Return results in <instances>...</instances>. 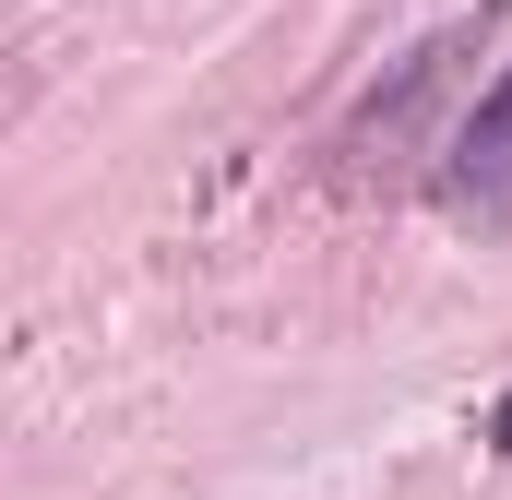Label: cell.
Masks as SVG:
<instances>
[{"label": "cell", "mask_w": 512, "mask_h": 500, "mask_svg": "<svg viewBox=\"0 0 512 500\" xmlns=\"http://www.w3.org/2000/svg\"><path fill=\"white\" fill-rule=\"evenodd\" d=\"M465 84H477V24L429 36V48H417V60L393 72V96H370V108H358L346 155H358V167H382V179H393V167H417V131L441 120V108H453Z\"/></svg>", "instance_id": "6da1fadb"}, {"label": "cell", "mask_w": 512, "mask_h": 500, "mask_svg": "<svg viewBox=\"0 0 512 500\" xmlns=\"http://www.w3.org/2000/svg\"><path fill=\"white\" fill-rule=\"evenodd\" d=\"M501 191H512V72L453 120V143H441V203H453V215H489Z\"/></svg>", "instance_id": "7a4b0ae2"}, {"label": "cell", "mask_w": 512, "mask_h": 500, "mask_svg": "<svg viewBox=\"0 0 512 500\" xmlns=\"http://www.w3.org/2000/svg\"><path fill=\"white\" fill-rule=\"evenodd\" d=\"M489 441H501V453H512V393H501V417H489Z\"/></svg>", "instance_id": "3957f363"}]
</instances>
